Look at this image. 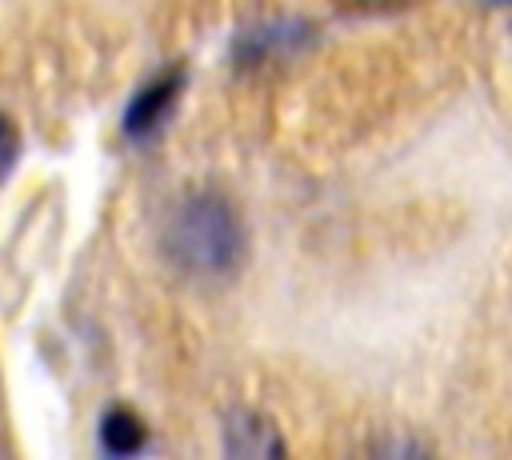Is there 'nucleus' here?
Masks as SVG:
<instances>
[{
	"label": "nucleus",
	"instance_id": "nucleus-3",
	"mask_svg": "<svg viewBox=\"0 0 512 460\" xmlns=\"http://www.w3.org/2000/svg\"><path fill=\"white\" fill-rule=\"evenodd\" d=\"M224 448L232 456H280L284 452L276 424L260 412H232L224 420Z\"/></svg>",
	"mask_w": 512,
	"mask_h": 460
},
{
	"label": "nucleus",
	"instance_id": "nucleus-4",
	"mask_svg": "<svg viewBox=\"0 0 512 460\" xmlns=\"http://www.w3.org/2000/svg\"><path fill=\"white\" fill-rule=\"evenodd\" d=\"M100 440H104V448L116 452V456L136 452V448L144 444V420H140L136 412H128V408H112V412L104 416V424H100Z\"/></svg>",
	"mask_w": 512,
	"mask_h": 460
},
{
	"label": "nucleus",
	"instance_id": "nucleus-2",
	"mask_svg": "<svg viewBox=\"0 0 512 460\" xmlns=\"http://www.w3.org/2000/svg\"><path fill=\"white\" fill-rule=\"evenodd\" d=\"M180 84H184V76H180V68H172V72L156 76L148 88H140V96L128 104L124 128L136 132V136H144V132H152L156 124H164V116L172 112V104H176V96H180Z\"/></svg>",
	"mask_w": 512,
	"mask_h": 460
},
{
	"label": "nucleus",
	"instance_id": "nucleus-6",
	"mask_svg": "<svg viewBox=\"0 0 512 460\" xmlns=\"http://www.w3.org/2000/svg\"><path fill=\"white\" fill-rule=\"evenodd\" d=\"M344 8H360V12H384V8H396L404 0H340Z\"/></svg>",
	"mask_w": 512,
	"mask_h": 460
},
{
	"label": "nucleus",
	"instance_id": "nucleus-1",
	"mask_svg": "<svg viewBox=\"0 0 512 460\" xmlns=\"http://www.w3.org/2000/svg\"><path fill=\"white\" fill-rule=\"evenodd\" d=\"M164 256L168 264L196 280V284H220L232 280L248 252V232L236 212V204L220 192H192L184 196L164 224Z\"/></svg>",
	"mask_w": 512,
	"mask_h": 460
},
{
	"label": "nucleus",
	"instance_id": "nucleus-5",
	"mask_svg": "<svg viewBox=\"0 0 512 460\" xmlns=\"http://www.w3.org/2000/svg\"><path fill=\"white\" fill-rule=\"evenodd\" d=\"M16 152H20V132H16V124L0 112V180H4L8 168L16 164Z\"/></svg>",
	"mask_w": 512,
	"mask_h": 460
}]
</instances>
